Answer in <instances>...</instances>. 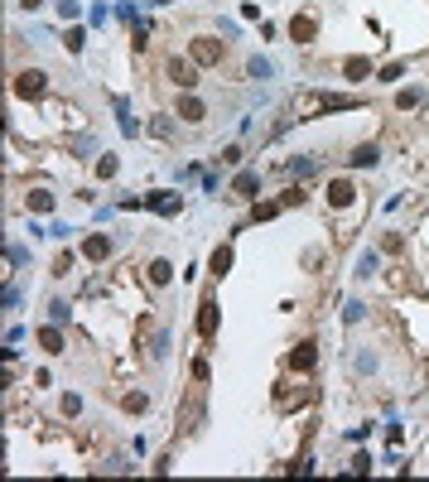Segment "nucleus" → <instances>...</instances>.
<instances>
[{
  "mask_svg": "<svg viewBox=\"0 0 429 482\" xmlns=\"http://www.w3.org/2000/svg\"><path fill=\"white\" fill-rule=\"evenodd\" d=\"M362 106V96H338V92H309L299 101V121H314L319 111H352Z\"/></svg>",
  "mask_w": 429,
  "mask_h": 482,
  "instance_id": "nucleus-1",
  "label": "nucleus"
},
{
  "mask_svg": "<svg viewBox=\"0 0 429 482\" xmlns=\"http://www.w3.org/2000/svg\"><path fill=\"white\" fill-rule=\"evenodd\" d=\"M189 58H193L198 68H222V58H227V39H217V34H193Z\"/></svg>",
  "mask_w": 429,
  "mask_h": 482,
  "instance_id": "nucleus-2",
  "label": "nucleus"
},
{
  "mask_svg": "<svg viewBox=\"0 0 429 482\" xmlns=\"http://www.w3.org/2000/svg\"><path fill=\"white\" fill-rule=\"evenodd\" d=\"M10 92L19 96V101H39V96L49 92V73L44 68H19L15 83H10Z\"/></svg>",
  "mask_w": 429,
  "mask_h": 482,
  "instance_id": "nucleus-3",
  "label": "nucleus"
},
{
  "mask_svg": "<svg viewBox=\"0 0 429 482\" xmlns=\"http://www.w3.org/2000/svg\"><path fill=\"white\" fill-rule=\"evenodd\" d=\"M164 73H169V83H174L179 92H193V87H198V63H193V58H169Z\"/></svg>",
  "mask_w": 429,
  "mask_h": 482,
  "instance_id": "nucleus-4",
  "label": "nucleus"
},
{
  "mask_svg": "<svg viewBox=\"0 0 429 482\" xmlns=\"http://www.w3.org/2000/svg\"><path fill=\"white\" fill-rule=\"evenodd\" d=\"M174 116L184 121V126H203L208 121V101L198 92H179V106H174Z\"/></svg>",
  "mask_w": 429,
  "mask_h": 482,
  "instance_id": "nucleus-5",
  "label": "nucleus"
},
{
  "mask_svg": "<svg viewBox=\"0 0 429 482\" xmlns=\"http://www.w3.org/2000/svg\"><path fill=\"white\" fill-rule=\"evenodd\" d=\"M314 362H319V343H314V338H304V343H295V347L285 352V367H290V372H314Z\"/></svg>",
  "mask_w": 429,
  "mask_h": 482,
  "instance_id": "nucleus-6",
  "label": "nucleus"
},
{
  "mask_svg": "<svg viewBox=\"0 0 429 482\" xmlns=\"http://www.w3.org/2000/svg\"><path fill=\"white\" fill-rule=\"evenodd\" d=\"M217 323H222V309H217L213 294H203V304H198V338H203V343L217 338Z\"/></svg>",
  "mask_w": 429,
  "mask_h": 482,
  "instance_id": "nucleus-7",
  "label": "nucleus"
},
{
  "mask_svg": "<svg viewBox=\"0 0 429 482\" xmlns=\"http://www.w3.org/2000/svg\"><path fill=\"white\" fill-rule=\"evenodd\" d=\"M323 198H328L333 212H338V207H352V203H357V184H352V179H328Z\"/></svg>",
  "mask_w": 429,
  "mask_h": 482,
  "instance_id": "nucleus-8",
  "label": "nucleus"
},
{
  "mask_svg": "<svg viewBox=\"0 0 429 482\" xmlns=\"http://www.w3.org/2000/svg\"><path fill=\"white\" fill-rule=\"evenodd\" d=\"M290 39H295V44H314V39H319V15H309V10L295 15V19H290Z\"/></svg>",
  "mask_w": 429,
  "mask_h": 482,
  "instance_id": "nucleus-9",
  "label": "nucleus"
},
{
  "mask_svg": "<svg viewBox=\"0 0 429 482\" xmlns=\"http://www.w3.org/2000/svg\"><path fill=\"white\" fill-rule=\"evenodd\" d=\"M145 207L159 212V217H179L184 212V198L179 193H145Z\"/></svg>",
  "mask_w": 429,
  "mask_h": 482,
  "instance_id": "nucleus-10",
  "label": "nucleus"
},
{
  "mask_svg": "<svg viewBox=\"0 0 429 482\" xmlns=\"http://www.w3.org/2000/svg\"><path fill=\"white\" fill-rule=\"evenodd\" d=\"M82 256L102 266V261L111 256V236H107V232H87V236H82Z\"/></svg>",
  "mask_w": 429,
  "mask_h": 482,
  "instance_id": "nucleus-11",
  "label": "nucleus"
},
{
  "mask_svg": "<svg viewBox=\"0 0 429 482\" xmlns=\"http://www.w3.org/2000/svg\"><path fill=\"white\" fill-rule=\"evenodd\" d=\"M347 164H352V169H371V164H381V145H376V140H362V145L347 155Z\"/></svg>",
  "mask_w": 429,
  "mask_h": 482,
  "instance_id": "nucleus-12",
  "label": "nucleus"
},
{
  "mask_svg": "<svg viewBox=\"0 0 429 482\" xmlns=\"http://www.w3.org/2000/svg\"><path fill=\"white\" fill-rule=\"evenodd\" d=\"M231 193H236V198H251V203H256V198H261V174H256V169H241V174L231 179Z\"/></svg>",
  "mask_w": 429,
  "mask_h": 482,
  "instance_id": "nucleus-13",
  "label": "nucleus"
},
{
  "mask_svg": "<svg viewBox=\"0 0 429 482\" xmlns=\"http://www.w3.org/2000/svg\"><path fill=\"white\" fill-rule=\"evenodd\" d=\"M342 78H347V83H367V78H376V63L357 53V58H347V63H342Z\"/></svg>",
  "mask_w": 429,
  "mask_h": 482,
  "instance_id": "nucleus-14",
  "label": "nucleus"
},
{
  "mask_svg": "<svg viewBox=\"0 0 429 482\" xmlns=\"http://www.w3.org/2000/svg\"><path fill=\"white\" fill-rule=\"evenodd\" d=\"M145 280H150L155 289H164L169 280H174V261H164V256H155V261L145 266Z\"/></svg>",
  "mask_w": 429,
  "mask_h": 482,
  "instance_id": "nucleus-15",
  "label": "nucleus"
},
{
  "mask_svg": "<svg viewBox=\"0 0 429 482\" xmlns=\"http://www.w3.org/2000/svg\"><path fill=\"white\" fill-rule=\"evenodd\" d=\"M39 347H44L49 357L68 352V347H63V328H58V323H44V328H39Z\"/></svg>",
  "mask_w": 429,
  "mask_h": 482,
  "instance_id": "nucleus-16",
  "label": "nucleus"
},
{
  "mask_svg": "<svg viewBox=\"0 0 429 482\" xmlns=\"http://www.w3.org/2000/svg\"><path fill=\"white\" fill-rule=\"evenodd\" d=\"M231 261H236V256H231V246H217L213 261H208V270H213L217 280H227V275H231Z\"/></svg>",
  "mask_w": 429,
  "mask_h": 482,
  "instance_id": "nucleus-17",
  "label": "nucleus"
},
{
  "mask_svg": "<svg viewBox=\"0 0 429 482\" xmlns=\"http://www.w3.org/2000/svg\"><path fill=\"white\" fill-rule=\"evenodd\" d=\"M246 78H251V83H270V78H275V63H270V58H261V53H256V58H251V63H246Z\"/></svg>",
  "mask_w": 429,
  "mask_h": 482,
  "instance_id": "nucleus-18",
  "label": "nucleus"
},
{
  "mask_svg": "<svg viewBox=\"0 0 429 482\" xmlns=\"http://www.w3.org/2000/svg\"><path fill=\"white\" fill-rule=\"evenodd\" d=\"M376 270H381V256H376V251H362L352 275H357V280H376Z\"/></svg>",
  "mask_w": 429,
  "mask_h": 482,
  "instance_id": "nucleus-19",
  "label": "nucleus"
},
{
  "mask_svg": "<svg viewBox=\"0 0 429 482\" xmlns=\"http://www.w3.org/2000/svg\"><path fill=\"white\" fill-rule=\"evenodd\" d=\"M280 212H285V207H280V198H265V203L256 198V207H251V222H270V217H280Z\"/></svg>",
  "mask_w": 429,
  "mask_h": 482,
  "instance_id": "nucleus-20",
  "label": "nucleus"
},
{
  "mask_svg": "<svg viewBox=\"0 0 429 482\" xmlns=\"http://www.w3.org/2000/svg\"><path fill=\"white\" fill-rule=\"evenodd\" d=\"M121 410H125V415H145V410H150V395H145V390H125V395H121Z\"/></svg>",
  "mask_w": 429,
  "mask_h": 482,
  "instance_id": "nucleus-21",
  "label": "nucleus"
},
{
  "mask_svg": "<svg viewBox=\"0 0 429 482\" xmlns=\"http://www.w3.org/2000/svg\"><path fill=\"white\" fill-rule=\"evenodd\" d=\"M24 207H29V212H53V193H49V189H29Z\"/></svg>",
  "mask_w": 429,
  "mask_h": 482,
  "instance_id": "nucleus-22",
  "label": "nucleus"
},
{
  "mask_svg": "<svg viewBox=\"0 0 429 482\" xmlns=\"http://www.w3.org/2000/svg\"><path fill=\"white\" fill-rule=\"evenodd\" d=\"M415 106H425V92H420V87H401V92H396V111H415Z\"/></svg>",
  "mask_w": 429,
  "mask_h": 482,
  "instance_id": "nucleus-23",
  "label": "nucleus"
},
{
  "mask_svg": "<svg viewBox=\"0 0 429 482\" xmlns=\"http://www.w3.org/2000/svg\"><path fill=\"white\" fill-rule=\"evenodd\" d=\"M155 140H174V116H150V126H145Z\"/></svg>",
  "mask_w": 429,
  "mask_h": 482,
  "instance_id": "nucleus-24",
  "label": "nucleus"
},
{
  "mask_svg": "<svg viewBox=\"0 0 429 482\" xmlns=\"http://www.w3.org/2000/svg\"><path fill=\"white\" fill-rule=\"evenodd\" d=\"M314 169H319V155H304V160H290V179H299V184H304V179L314 174Z\"/></svg>",
  "mask_w": 429,
  "mask_h": 482,
  "instance_id": "nucleus-25",
  "label": "nucleus"
},
{
  "mask_svg": "<svg viewBox=\"0 0 429 482\" xmlns=\"http://www.w3.org/2000/svg\"><path fill=\"white\" fill-rule=\"evenodd\" d=\"M73 266H78V251H58V261H53V270H49V275H53V280H63Z\"/></svg>",
  "mask_w": 429,
  "mask_h": 482,
  "instance_id": "nucleus-26",
  "label": "nucleus"
},
{
  "mask_svg": "<svg viewBox=\"0 0 429 482\" xmlns=\"http://www.w3.org/2000/svg\"><path fill=\"white\" fill-rule=\"evenodd\" d=\"M150 357H155V362H164V357H169V328H159V333L150 338Z\"/></svg>",
  "mask_w": 429,
  "mask_h": 482,
  "instance_id": "nucleus-27",
  "label": "nucleus"
},
{
  "mask_svg": "<svg viewBox=\"0 0 429 482\" xmlns=\"http://www.w3.org/2000/svg\"><path fill=\"white\" fill-rule=\"evenodd\" d=\"M299 266H304L309 275H319V270H323V246H309V251L299 256Z\"/></svg>",
  "mask_w": 429,
  "mask_h": 482,
  "instance_id": "nucleus-28",
  "label": "nucleus"
},
{
  "mask_svg": "<svg viewBox=\"0 0 429 482\" xmlns=\"http://www.w3.org/2000/svg\"><path fill=\"white\" fill-rule=\"evenodd\" d=\"M381 251H386V256H401V251H405V236H401V232H381Z\"/></svg>",
  "mask_w": 429,
  "mask_h": 482,
  "instance_id": "nucleus-29",
  "label": "nucleus"
},
{
  "mask_svg": "<svg viewBox=\"0 0 429 482\" xmlns=\"http://www.w3.org/2000/svg\"><path fill=\"white\" fill-rule=\"evenodd\" d=\"M376 362H381V357H376V347H362V352H357V372H362V377H371V372H376Z\"/></svg>",
  "mask_w": 429,
  "mask_h": 482,
  "instance_id": "nucleus-30",
  "label": "nucleus"
},
{
  "mask_svg": "<svg viewBox=\"0 0 429 482\" xmlns=\"http://www.w3.org/2000/svg\"><path fill=\"white\" fill-rule=\"evenodd\" d=\"M304 203H309V193L299 189V184H295V189H285V193H280V207H304Z\"/></svg>",
  "mask_w": 429,
  "mask_h": 482,
  "instance_id": "nucleus-31",
  "label": "nucleus"
},
{
  "mask_svg": "<svg viewBox=\"0 0 429 482\" xmlns=\"http://www.w3.org/2000/svg\"><path fill=\"white\" fill-rule=\"evenodd\" d=\"M405 78V63H386V68H376V83H401Z\"/></svg>",
  "mask_w": 429,
  "mask_h": 482,
  "instance_id": "nucleus-32",
  "label": "nucleus"
},
{
  "mask_svg": "<svg viewBox=\"0 0 429 482\" xmlns=\"http://www.w3.org/2000/svg\"><path fill=\"white\" fill-rule=\"evenodd\" d=\"M49 323H68V299H49Z\"/></svg>",
  "mask_w": 429,
  "mask_h": 482,
  "instance_id": "nucleus-33",
  "label": "nucleus"
},
{
  "mask_svg": "<svg viewBox=\"0 0 429 482\" xmlns=\"http://www.w3.org/2000/svg\"><path fill=\"white\" fill-rule=\"evenodd\" d=\"M362 318H367V304H362V299H352V304L342 309V323H362Z\"/></svg>",
  "mask_w": 429,
  "mask_h": 482,
  "instance_id": "nucleus-34",
  "label": "nucleus"
},
{
  "mask_svg": "<svg viewBox=\"0 0 429 482\" xmlns=\"http://www.w3.org/2000/svg\"><path fill=\"white\" fill-rule=\"evenodd\" d=\"M58 410H63L68 420H73V415H82V395H73V390H68V395L58 400Z\"/></svg>",
  "mask_w": 429,
  "mask_h": 482,
  "instance_id": "nucleus-35",
  "label": "nucleus"
},
{
  "mask_svg": "<svg viewBox=\"0 0 429 482\" xmlns=\"http://www.w3.org/2000/svg\"><path fill=\"white\" fill-rule=\"evenodd\" d=\"M116 169H121L116 155H102V160H97V174H102V179H116Z\"/></svg>",
  "mask_w": 429,
  "mask_h": 482,
  "instance_id": "nucleus-36",
  "label": "nucleus"
},
{
  "mask_svg": "<svg viewBox=\"0 0 429 482\" xmlns=\"http://www.w3.org/2000/svg\"><path fill=\"white\" fill-rule=\"evenodd\" d=\"M82 44H87V34H82V29H68V39H63V49H68V53H82Z\"/></svg>",
  "mask_w": 429,
  "mask_h": 482,
  "instance_id": "nucleus-37",
  "label": "nucleus"
},
{
  "mask_svg": "<svg viewBox=\"0 0 429 482\" xmlns=\"http://www.w3.org/2000/svg\"><path fill=\"white\" fill-rule=\"evenodd\" d=\"M217 160H222V164H241V160H246V150H241V145H227Z\"/></svg>",
  "mask_w": 429,
  "mask_h": 482,
  "instance_id": "nucleus-38",
  "label": "nucleus"
},
{
  "mask_svg": "<svg viewBox=\"0 0 429 482\" xmlns=\"http://www.w3.org/2000/svg\"><path fill=\"white\" fill-rule=\"evenodd\" d=\"M58 15H63V19H78V15H82V0H58Z\"/></svg>",
  "mask_w": 429,
  "mask_h": 482,
  "instance_id": "nucleus-39",
  "label": "nucleus"
},
{
  "mask_svg": "<svg viewBox=\"0 0 429 482\" xmlns=\"http://www.w3.org/2000/svg\"><path fill=\"white\" fill-rule=\"evenodd\" d=\"M352 473H371V454H357L352 458Z\"/></svg>",
  "mask_w": 429,
  "mask_h": 482,
  "instance_id": "nucleus-40",
  "label": "nucleus"
},
{
  "mask_svg": "<svg viewBox=\"0 0 429 482\" xmlns=\"http://www.w3.org/2000/svg\"><path fill=\"white\" fill-rule=\"evenodd\" d=\"M150 5H174V0H150Z\"/></svg>",
  "mask_w": 429,
  "mask_h": 482,
  "instance_id": "nucleus-41",
  "label": "nucleus"
}]
</instances>
